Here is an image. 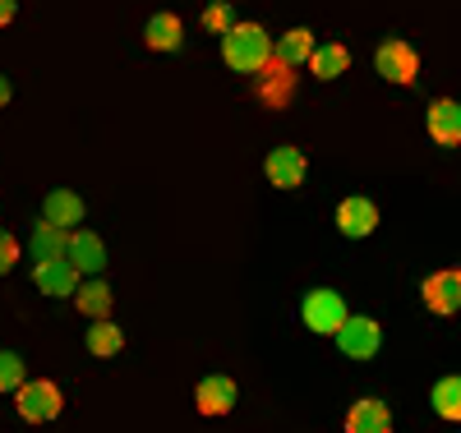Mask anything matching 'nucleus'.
<instances>
[{"label":"nucleus","instance_id":"nucleus-4","mask_svg":"<svg viewBox=\"0 0 461 433\" xmlns=\"http://www.w3.org/2000/svg\"><path fill=\"white\" fill-rule=\"evenodd\" d=\"M374 65H378V74L388 78V84H415L420 78V56H415V47H406V42H383L378 47V56H374Z\"/></svg>","mask_w":461,"mask_h":433},{"label":"nucleus","instance_id":"nucleus-14","mask_svg":"<svg viewBox=\"0 0 461 433\" xmlns=\"http://www.w3.org/2000/svg\"><path fill=\"white\" fill-rule=\"evenodd\" d=\"M28 249H32V258H37V263L65 258V254H69V235H65L60 226H51V221H37V226H32V235H28Z\"/></svg>","mask_w":461,"mask_h":433},{"label":"nucleus","instance_id":"nucleus-15","mask_svg":"<svg viewBox=\"0 0 461 433\" xmlns=\"http://www.w3.org/2000/svg\"><path fill=\"white\" fill-rule=\"evenodd\" d=\"M84 217V203H79V194H69V189H51L47 194V208H42V221L69 230V226H79Z\"/></svg>","mask_w":461,"mask_h":433},{"label":"nucleus","instance_id":"nucleus-16","mask_svg":"<svg viewBox=\"0 0 461 433\" xmlns=\"http://www.w3.org/2000/svg\"><path fill=\"white\" fill-rule=\"evenodd\" d=\"M143 37H148V47H152V51H180V42H185V23H180L176 14H152L148 28H143Z\"/></svg>","mask_w":461,"mask_h":433},{"label":"nucleus","instance_id":"nucleus-11","mask_svg":"<svg viewBox=\"0 0 461 433\" xmlns=\"http://www.w3.org/2000/svg\"><path fill=\"white\" fill-rule=\"evenodd\" d=\"M378 226V208L369 199H341L337 208V230L351 235V240H360V235H369Z\"/></svg>","mask_w":461,"mask_h":433},{"label":"nucleus","instance_id":"nucleus-9","mask_svg":"<svg viewBox=\"0 0 461 433\" xmlns=\"http://www.w3.org/2000/svg\"><path fill=\"white\" fill-rule=\"evenodd\" d=\"M267 180L277 189H300L304 185V152L300 148H273L267 152Z\"/></svg>","mask_w":461,"mask_h":433},{"label":"nucleus","instance_id":"nucleus-7","mask_svg":"<svg viewBox=\"0 0 461 433\" xmlns=\"http://www.w3.org/2000/svg\"><path fill=\"white\" fill-rule=\"evenodd\" d=\"M420 295H425L429 313H456V309H461V267H443V272H434Z\"/></svg>","mask_w":461,"mask_h":433},{"label":"nucleus","instance_id":"nucleus-8","mask_svg":"<svg viewBox=\"0 0 461 433\" xmlns=\"http://www.w3.org/2000/svg\"><path fill=\"white\" fill-rule=\"evenodd\" d=\"M194 406H199V415H230L236 410V383H230L226 374L203 378L199 392H194Z\"/></svg>","mask_w":461,"mask_h":433},{"label":"nucleus","instance_id":"nucleus-26","mask_svg":"<svg viewBox=\"0 0 461 433\" xmlns=\"http://www.w3.org/2000/svg\"><path fill=\"white\" fill-rule=\"evenodd\" d=\"M19 14V0H0V23H10Z\"/></svg>","mask_w":461,"mask_h":433},{"label":"nucleus","instance_id":"nucleus-2","mask_svg":"<svg viewBox=\"0 0 461 433\" xmlns=\"http://www.w3.org/2000/svg\"><path fill=\"white\" fill-rule=\"evenodd\" d=\"M300 319H304V328H310V332L337 337L341 323L351 319V313H346V300H341L332 286H323V291H310V295L300 300Z\"/></svg>","mask_w":461,"mask_h":433},{"label":"nucleus","instance_id":"nucleus-1","mask_svg":"<svg viewBox=\"0 0 461 433\" xmlns=\"http://www.w3.org/2000/svg\"><path fill=\"white\" fill-rule=\"evenodd\" d=\"M273 37H267L258 23H236L221 37V60L236 74H263V65L273 60Z\"/></svg>","mask_w":461,"mask_h":433},{"label":"nucleus","instance_id":"nucleus-6","mask_svg":"<svg viewBox=\"0 0 461 433\" xmlns=\"http://www.w3.org/2000/svg\"><path fill=\"white\" fill-rule=\"evenodd\" d=\"M258 97L267 102V106H286L291 97H295V65H286V60H267L263 65V74H258Z\"/></svg>","mask_w":461,"mask_h":433},{"label":"nucleus","instance_id":"nucleus-17","mask_svg":"<svg viewBox=\"0 0 461 433\" xmlns=\"http://www.w3.org/2000/svg\"><path fill=\"white\" fill-rule=\"evenodd\" d=\"M74 304H79L88 319L97 323V319H106V313H111V286L102 277H88V282H79V291H74Z\"/></svg>","mask_w":461,"mask_h":433},{"label":"nucleus","instance_id":"nucleus-19","mask_svg":"<svg viewBox=\"0 0 461 433\" xmlns=\"http://www.w3.org/2000/svg\"><path fill=\"white\" fill-rule=\"evenodd\" d=\"M79 272H102V258H106V249H102V240L97 235H69V254H65Z\"/></svg>","mask_w":461,"mask_h":433},{"label":"nucleus","instance_id":"nucleus-21","mask_svg":"<svg viewBox=\"0 0 461 433\" xmlns=\"http://www.w3.org/2000/svg\"><path fill=\"white\" fill-rule=\"evenodd\" d=\"M346 65H351V51L337 47V42H328V47H319V51L310 56V69H314L319 78H337V74H346Z\"/></svg>","mask_w":461,"mask_h":433},{"label":"nucleus","instance_id":"nucleus-20","mask_svg":"<svg viewBox=\"0 0 461 433\" xmlns=\"http://www.w3.org/2000/svg\"><path fill=\"white\" fill-rule=\"evenodd\" d=\"M429 401H434V410H438L443 419H461V374L438 378L434 392H429Z\"/></svg>","mask_w":461,"mask_h":433},{"label":"nucleus","instance_id":"nucleus-3","mask_svg":"<svg viewBox=\"0 0 461 433\" xmlns=\"http://www.w3.org/2000/svg\"><path fill=\"white\" fill-rule=\"evenodd\" d=\"M337 346H341L346 360H374L378 346H383V332H378L374 319H365V313H360V319H346V323H341Z\"/></svg>","mask_w":461,"mask_h":433},{"label":"nucleus","instance_id":"nucleus-5","mask_svg":"<svg viewBox=\"0 0 461 433\" xmlns=\"http://www.w3.org/2000/svg\"><path fill=\"white\" fill-rule=\"evenodd\" d=\"M19 415L28 419V424H47V419H56L60 415V387L56 383H23L19 387Z\"/></svg>","mask_w":461,"mask_h":433},{"label":"nucleus","instance_id":"nucleus-23","mask_svg":"<svg viewBox=\"0 0 461 433\" xmlns=\"http://www.w3.org/2000/svg\"><path fill=\"white\" fill-rule=\"evenodd\" d=\"M23 387V360L14 350H0V392H19Z\"/></svg>","mask_w":461,"mask_h":433},{"label":"nucleus","instance_id":"nucleus-12","mask_svg":"<svg viewBox=\"0 0 461 433\" xmlns=\"http://www.w3.org/2000/svg\"><path fill=\"white\" fill-rule=\"evenodd\" d=\"M37 286H42V295H74L79 291V267H74L69 258L37 263Z\"/></svg>","mask_w":461,"mask_h":433},{"label":"nucleus","instance_id":"nucleus-22","mask_svg":"<svg viewBox=\"0 0 461 433\" xmlns=\"http://www.w3.org/2000/svg\"><path fill=\"white\" fill-rule=\"evenodd\" d=\"M121 346H125V332L115 323H106V319L88 323V350H93V356H115Z\"/></svg>","mask_w":461,"mask_h":433},{"label":"nucleus","instance_id":"nucleus-10","mask_svg":"<svg viewBox=\"0 0 461 433\" xmlns=\"http://www.w3.org/2000/svg\"><path fill=\"white\" fill-rule=\"evenodd\" d=\"M429 139L443 143V148H456V143H461V102L438 97V102L429 106Z\"/></svg>","mask_w":461,"mask_h":433},{"label":"nucleus","instance_id":"nucleus-25","mask_svg":"<svg viewBox=\"0 0 461 433\" xmlns=\"http://www.w3.org/2000/svg\"><path fill=\"white\" fill-rule=\"evenodd\" d=\"M14 263H19V240H14L10 230H0V277H5Z\"/></svg>","mask_w":461,"mask_h":433},{"label":"nucleus","instance_id":"nucleus-13","mask_svg":"<svg viewBox=\"0 0 461 433\" xmlns=\"http://www.w3.org/2000/svg\"><path fill=\"white\" fill-rule=\"evenodd\" d=\"M346 433H393V410L383 401H356L346 415Z\"/></svg>","mask_w":461,"mask_h":433},{"label":"nucleus","instance_id":"nucleus-18","mask_svg":"<svg viewBox=\"0 0 461 433\" xmlns=\"http://www.w3.org/2000/svg\"><path fill=\"white\" fill-rule=\"evenodd\" d=\"M319 51V42H314V32L310 28H291L282 42H277V60H286V65H310V56Z\"/></svg>","mask_w":461,"mask_h":433},{"label":"nucleus","instance_id":"nucleus-24","mask_svg":"<svg viewBox=\"0 0 461 433\" xmlns=\"http://www.w3.org/2000/svg\"><path fill=\"white\" fill-rule=\"evenodd\" d=\"M203 28H208V32H221V37L236 28V19H230V5H226V0H217V5L203 10Z\"/></svg>","mask_w":461,"mask_h":433},{"label":"nucleus","instance_id":"nucleus-27","mask_svg":"<svg viewBox=\"0 0 461 433\" xmlns=\"http://www.w3.org/2000/svg\"><path fill=\"white\" fill-rule=\"evenodd\" d=\"M5 102H10V78L0 74V106H5Z\"/></svg>","mask_w":461,"mask_h":433}]
</instances>
